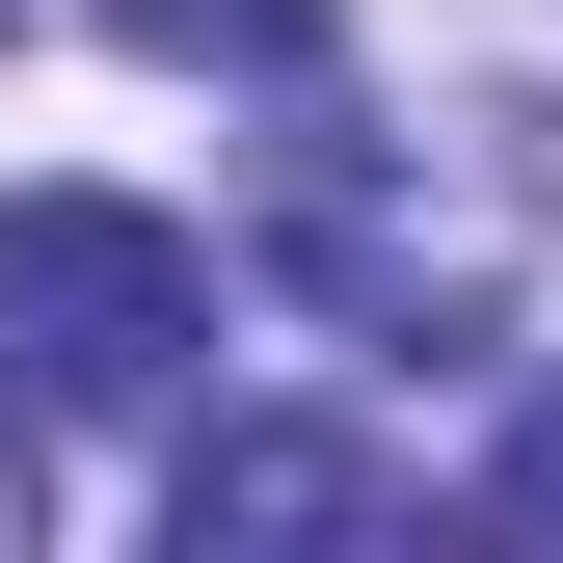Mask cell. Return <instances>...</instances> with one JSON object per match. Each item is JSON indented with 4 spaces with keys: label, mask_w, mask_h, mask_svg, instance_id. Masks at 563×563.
I'll return each mask as SVG.
<instances>
[{
    "label": "cell",
    "mask_w": 563,
    "mask_h": 563,
    "mask_svg": "<svg viewBox=\"0 0 563 563\" xmlns=\"http://www.w3.org/2000/svg\"><path fill=\"white\" fill-rule=\"evenodd\" d=\"M0 349H27L54 402H188V349H216V242L134 216V188H0Z\"/></svg>",
    "instance_id": "obj_1"
},
{
    "label": "cell",
    "mask_w": 563,
    "mask_h": 563,
    "mask_svg": "<svg viewBox=\"0 0 563 563\" xmlns=\"http://www.w3.org/2000/svg\"><path fill=\"white\" fill-rule=\"evenodd\" d=\"M0 563H27V430H0Z\"/></svg>",
    "instance_id": "obj_5"
},
{
    "label": "cell",
    "mask_w": 563,
    "mask_h": 563,
    "mask_svg": "<svg viewBox=\"0 0 563 563\" xmlns=\"http://www.w3.org/2000/svg\"><path fill=\"white\" fill-rule=\"evenodd\" d=\"M376 510H402V483L349 430H188V563H216V537H376Z\"/></svg>",
    "instance_id": "obj_2"
},
{
    "label": "cell",
    "mask_w": 563,
    "mask_h": 563,
    "mask_svg": "<svg viewBox=\"0 0 563 563\" xmlns=\"http://www.w3.org/2000/svg\"><path fill=\"white\" fill-rule=\"evenodd\" d=\"M134 54H216V81H322V0H108Z\"/></svg>",
    "instance_id": "obj_3"
},
{
    "label": "cell",
    "mask_w": 563,
    "mask_h": 563,
    "mask_svg": "<svg viewBox=\"0 0 563 563\" xmlns=\"http://www.w3.org/2000/svg\"><path fill=\"white\" fill-rule=\"evenodd\" d=\"M510 537H563V376L510 402Z\"/></svg>",
    "instance_id": "obj_4"
}]
</instances>
